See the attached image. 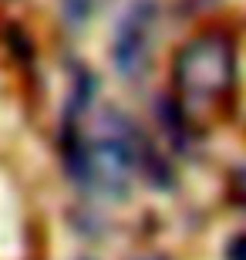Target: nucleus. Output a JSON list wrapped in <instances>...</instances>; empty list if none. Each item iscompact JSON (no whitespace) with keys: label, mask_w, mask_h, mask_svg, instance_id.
<instances>
[{"label":"nucleus","mask_w":246,"mask_h":260,"mask_svg":"<svg viewBox=\"0 0 246 260\" xmlns=\"http://www.w3.org/2000/svg\"><path fill=\"white\" fill-rule=\"evenodd\" d=\"M172 81L179 108L186 112H206L219 105L236 81V48L223 30H206L199 38L186 41L172 61Z\"/></svg>","instance_id":"nucleus-1"},{"label":"nucleus","mask_w":246,"mask_h":260,"mask_svg":"<svg viewBox=\"0 0 246 260\" xmlns=\"http://www.w3.org/2000/svg\"><path fill=\"white\" fill-rule=\"evenodd\" d=\"M152 41H155V4L152 0H135L115 27V41H112L115 71L128 81H135L149 68Z\"/></svg>","instance_id":"nucleus-2"},{"label":"nucleus","mask_w":246,"mask_h":260,"mask_svg":"<svg viewBox=\"0 0 246 260\" xmlns=\"http://www.w3.org/2000/svg\"><path fill=\"white\" fill-rule=\"evenodd\" d=\"M226 260H246V233L233 237V243L226 247Z\"/></svg>","instance_id":"nucleus-3"},{"label":"nucleus","mask_w":246,"mask_h":260,"mask_svg":"<svg viewBox=\"0 0 246 260\" xmlns=\"http://www.w3.org/2000/svg\"><path fill=\"white\" fill-rule=\"evenodd\" d=\"M233 193H236V200L246 206V169H239L236 173V183H233Z\"/></svg>","instance_id":"nucleus-4"}]
</instances>
